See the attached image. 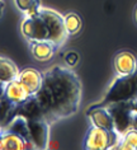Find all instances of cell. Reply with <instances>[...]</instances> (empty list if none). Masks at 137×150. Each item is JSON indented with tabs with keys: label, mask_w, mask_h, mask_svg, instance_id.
Here are the masks:
<instances>
[{
	"label": "cell",
	"mask_w": 137,
	"mask_h": 150,
	"mask_svg": "<svg viewBox=\"0 0 137 150\" xmlns=\"http://www.w3.org/2000/svg\"><path fill=\"white\" fill-rule=\"evenodd\" d=\"M81 81L71 67L55 65L43 73V84L34 96L41 116L50 125L79 111Z\"/></svg>",
	"instance_id": "obj_1"
},
{
	"label": "cell",
	"mask_w": 137,
	"mask_h": 150,
	"mask_svg": "<svg viewBox=\"0 0 137 150\" xmlns=\"http://www.w3.org/2000/svg\"><path fill=\"white\" fill-rule=\"evenodd\" d=\"M137 100V74L128 76H118L110 84L108 92L100 102L95 103L91 107H107L109 104L118 102Z\"/></svg>",
	"instance_id": "obj_2"
},
{
	"label": "cell",
	"mask_w": 137,
	"mask_h": 150,
	"mask_svg": "<svg viewBox=\"0 0 137 150\" xmlns=\"http://www.w3.org/2000/svg\"><path fill=\"white\" fill-rule=\"evenodd\" d=\"M121 141V135L117 131H108L95 125H90L83 140L85 150H109L117 149Z\"/></svg>",
	"instance_id": "obj_3"
},
{
	"label": "cell",
	"mask_w": 137,
	"mask_h": 150,
	"mask_svg": "<svg viewBox=\"0 0 137 150\" xmlns=\"http://www.w3.org/2000/svg\"><path fill=\"white\" fill-rule=\"evenodd\" d=\"M38 16L44 21L47 28H48L50 41H52L53 43L57 45L58 48H61L70 37L65 27L64 16L51 8H46V6L41 8Z\"/></svg>",
	"instance_id": "obj_4"
},
{
	"label": "cell",
	"mask_w": 137,
	"mask_h": 150,
	"mask_svg": "<svg viewBox=\"0 0 137 150\" xmlns=\"http://www.w3.org/2000/svg\"><path fill=\"white\" fill-rule=\"evenodd\" d=\"M133 100L128 102H118L107 106L110 115L113 116L114 125H116V131L118 134L123 135L128 130L133 129V108H132Z\"/></svg>",
	"instance_id": "obj_5"
},
{
	"label": "cell",
	"mask_w": 137,
	"mask_h": 150,
	"mask_svg": "<svg viewBox=\"0 0 137 150\" xmlns=\"http://www.w3.org/2000/svg\"><path fill=\"white\" fill-rule=\"evenodd\" d=\"M20 33L28 42L32 41H50V32L44 21L39 16L28 17L22 21Z\"/></svg>",
	"instance_id": "obj_6"
},
{
	"label": "cell",
	"mask_w": 137,
	"mask_h": 150,
	"mask_svg": "<svg viewBox=\"0 0 137 150\" xmlns=\"http://www.w3.org/2000/svg\"><path fill=\"white\" fill-rule=\"evenodd\" d=\"M28 131H29V137L33 142L36 149L44 150L48 148V141H50V123L44 121L43 118H32L28 120Z\"/></svg>",
	"instance_id": "obj_7"
},
{
	"label": "cell",
	"mask_w": 137,
	"mask_h": 150,
	"mask_svg": "<svg viewBox=\"0 0 137 150\" xmlns=\"http://www.w3.org/2000/svg\"><path fill=\"white\" fill-rule=\"evenodd\" d=\"M0 149L23 150V149H34V146L25 140V137H23L20 134L6 129H0Z\"/></svg>",
	"instance_id": "obj_8"
},
{
	"label": "cell",
	"mask_w": 137,
	"mask_h": 150,
	"mask_svg": "<svg viewBox=\"0 0 137 150\" xmlns=\"http://www.w3.org/2000/svg\"><path fill=\"white\" fill-rule=\"evenodd\" d=\"M114 71L118 76H128L137 71V59L129 51L118 52L113 61Z\"/></svg>",
	"instance_id": "obj_9"
},
{
	"label": "cell",
	"mask_w": 137,
	"mask_h": 150,
	"mask_svg": "<svg viewBox=\"0 0 137 150\" xmlns=\"http://www.w3.org/2000/svg\"><path fill=\"white\" fill-rule=\"evenodd\" d=\"M86 116L90 120L91 125L102 127L108 131H116L113 116L110 115L107 107H89L86 110Z\"/></svg>",
	"instance_id": "obj_10"
},
{
	"label": "cell",
	"mask_w": 137,
	"mask_h": 150,
	"mask_svg": "<svg viewBox=\"0 0 137 150\" xmlns=\"http://www.w3.org/2000/svg\"><path fill=\"white\" fill-rule=\"evenodd\" d=\"M28 92L25 91L23 84L19 81V79L9 81L5 87H1V98L6 99L8 102L15 104H22L29 98Z\"/></svg>",
	"instance_id": "obj_11"
},
{
	"label": "cell",
	"mask_w": 137,
	"mask_h": 150,
	"mask_svg": "<svg viewBox=\"0 0 137 150\" xmlns=\"http://www.w3.org/2000/svg\"><path fill=\"white\" fill-rule=\"evenodd\" d=\"M18 79L23 84V87L25 88V91L28 92V94L32 97V96H36L41 89V87H42L43 73H39L38 70L28 67V69H24L20 71Z\"/></svg>",
	"instance_id": "obj_12"
},
{
	"label": "cell",
	"mask_w": 137,
	"mask_h": 150,
	"mask_svg": "<svg viewBox=\"0 0 137 150\" xmlns=\"http://www.w3.org/2000/svg\"><path fill=\"white\" fill-rule=\"evenodd\" d=\"M60 50L52 41H32L29 42V51L37 61H48Z\"/></svg>",
	"instance_id": "obj_13"
},
{
	"label": "cell",
	"mask_w": 137,
	"mask_h": 150,
	"mask_svg": "<svg viewBox=\"0 0 137 150\" xmlns=\"http://www.w3.org/2000/svg\"><path fill=\"white\" fill-rule=\"evenodd\" d=\"M19 74L20 71L15 64L10 59L1 56V59H0V84H1V87H5L9 81L18 79Z\"/></svg>",
	"instance_id": "obj_14"
},
{
	"label": "cell",
	"mask_w": 137,
	"mask_h": 150,
	"mask_svg": "<svg viewBox=\"0 0 137 150\" xmlns=\"http://www.w3.org/2000/svg\"><path fill=\"white\" fill-rule=\"evenodd\" d=\"M15 8L23 13L24 16L33 17L38 16L41 8H42V3L41 0H13Z\"/></svg>",
	"instance_id": "obj_15"
},
{
	"label": "cell",
	"mask_w": 137,
	"mask_h": 150,
	"mask_svg": "<svg viewBox=\"0 0 137 150\" xmlns=\"http://www.w3.org/2000/svg\"><path fill=\"white\" fill-rule=\"evenodd\" d=\"M64 19H65L66 31H67L70 37L77 35V33L81 31V27H83V21H81V18L77 16L76 13H74V12L66 13L64 16Z\"/></svg>",
	"instance_id": "obj_16"
},
{
	"label": "cell",
	"mask_w": 137,
	"mask_h": 150,
	"mask_svg": "<svg viewBox=\"0 0 137 150\" xmlns=\"http://www.w3.org/2000/svg\"><path fill=\"white\" fill-rule=\"evenodd\" d=\"M119 150H137V129H131L121 136L118 144Z\"/></svg>",
	"instance_id": "obj_17"
},
{
	"label": "cell",
	"mask_w": 137,
	"mask_h": 150,
	"mask_svg": "<svg viewBox=\"0 0 137 150\" xmlns=\"http://www.w3.org/2000/svg\"><path fill=\"white\" fill-rule=\"evenodd\" d=\"M79 55H77V52H75V51H69L67 54L65 55V57H64V60H65V62L67 64V66L69 67H74V66H76V64L79 62Z\"/></svg>",
	"instance_id": "obj_18"
},
{
	"label": "cell",
	"mask_w": 137,
	"mask_h": 150,
	"mask_svg": "<svg viewBox=\"0 0 137 150\" xmlns=\"http://www.w3.org/2000/svg\"><path fill=\"white\" fill-rule=\"evenodd\" d=\"M132 108H133V129H137V100L132 102Z\"/></svg>",
	"instance_id": "obj_19"
},
{
	"label": "cell",
	"mask_w": 137,
	"mask_h": 150,
	"mask_svg": "<svg viewBox=\"0 0 137 150\" xmlns=\"http://www.w3.org/2000/svg\"><path fill=\"white\" fill-rule=\"evenodd\" d=\"M135 21H136V23H137V8L135 10Z\"/></svg>",
	"instance_id": "obj_20"
},
{
	"label": "cell",
	"mask_w": 137,
	"mask_h": 150,
	"mask_svg": "<svg viewBox=\"0 0 137 150\" xmlns=\"http://www.w3.org/2000/svg\"><path fill=\"white\" fill-rule=\"evenodd\" d=\"M136 74H137V71H136Z\"/></svg>",
	"instance_id": "obj_21"
}]
</instances>
